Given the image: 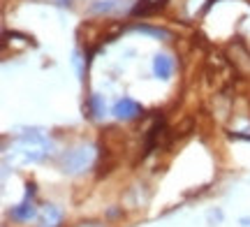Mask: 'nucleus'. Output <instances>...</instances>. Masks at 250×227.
<instances>
[{"label":"nucleus","mask_w":250,"mask_h":227,"mask_svg":"<svg viewBox=\"0 0 250 227\" xmlns=\"http://www.w3.org/2000/svg\"><path fill=\"white\" fill-rule=\"evenodd\" d=\"M171 72H174V61L167 54H155V58H153V74L158 79H162V82H167Z\"/></svg>","instance_id":"6"},{"label":"nucleus","mask_w":250,"mask_h":227,"mask_svg":"<svg viewBox=\"0 0 250 227\" xmlns=\"http://www.w3.org/2000/svg\"><path fill=\"white\" fill-rule=\"evenodd\" d=\"M88 111L93 118H104V114H107V104H104V98L100 95V93H93L88 98Z\"/></svg>","instance_id":"8"},{"label":"nucleus","mask_w":250,"mask_h":227,"mask_svg":"<svg viewBox=\"0 0 250 227\" xmlns=\"http://www.w3.org/2000/svg\"><path fill=\"white\" fill-rule=\"evenodd\" d=\"M127 7V0H98L90 5V12L95 14H114V12H123Z\"/></svg>","instance_id":"7"},{"label":"nucleus","mask_w":250,"mask_h":227,"mask_svg":"<svg viewBox=\"0 0 250 227\" xmlns=\"http://www.w3.org/2000/svg\"><path fill=\"white\" fill-rule=\"evenodd\" d=\"M62 211L56 204H44L37 213V227H61Z\"/></svg>","instance_id":"5"},{"label":"nucleus","mask_w":250,"mask_h":227,"mask_svg":"<svg viewBox=\"0 0 250 227\" xmlns=\"http://www.w3.org/2000/svg\"><path fill=\"white\" fill-rule=\"evenodd\" d=\"M72 63H74V67H77V74L83 77V65H81V54L79 51H74V61H72Z\"/></svg>","instance_id":"10"},{"label":"nucleus","mask_w":250,"mask_h":227,"mask_svg":"<svg viewBox=\"0 0 250 227\" xmlns=\"http://www.w3.org/2000/svg\"><path fill=\"white\" fill-rule=\"evenodd\" d=\"M111 114L118 121H134V118L142 114V107L132 100V98H121V100L111 107Z\"/></svg>","instance_id":"4"},{"label":"nucleus","mask_w":250,"mask_h":227,"mask_svg":"<svg viewBox=\"0 0 250 227\" xmlns=\"http://www.w3.org/2000/svg\"><path fill=\"white\" fill-rule=\"evenodd\" d=\"M93 163H95V148H93V146H86V144L67 148V151L61 155V167L65 174L86 172Z\"/></svg>","instance_id":"2"},{"label":"nucleus","mask_w":250,"mask_h":227,"mask_svg":"<svg viewBox=\"0 0 250 227\" xmlns=\"http://www.w3.org/2000/svg\"><path fill=\"white\" fill-rule=\"evenodd\" d=\"M134 30H139V33H146V35H153V37H162V40H169V33L167 30H162V28H151V26H134Z\"/></svg>","instance_id":"9"},{"label":"nucleus","mask_w":250,"mask_h":227,"mask_svg":"<svg viewBox=\"0 0 250 227\" xmlns=\"http://www.w3.org/2000/svg\"><path fill=\"white\" fill-rule=\"evenodd\" d=\"M26 200L21 202V204H17V206H12V211H9V218L17 220V223H30L33 218H37V206L35 202H33V195H35V186L33 183H26Z\"/></svg>","instance_id":"3"},{"label":"nucleus","mask_w":250,"mask_h":227,"mask_svg":"<svg viewBox=\"0 0 250 227\" xmlns=\"http://www.w3.org/2000/svg\"><path fill=\"white\" fill-rule=\"evenodd\" d=\"M51 139L42 130H28L17 137L12 146V163L28 165V163H42L46 155L51 153Z\"/></svg>","instance_id":"1"}]
</instances>
